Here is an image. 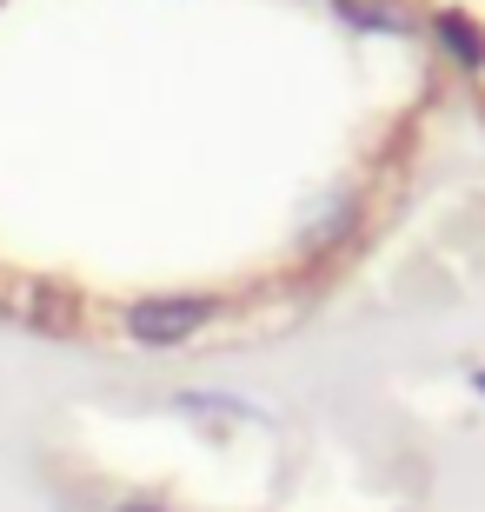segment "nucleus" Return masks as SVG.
<instances>
[{
    "label": "nucleus",
    "instance_id": "1",
    "mask_svg": "<svg viewBox=\"0 0 485 512\" xmlns=\"http://www.w3.org/2000/svg\"><path fill=\"white\" fill-rule=\"evenodd\" d=\"M406 14L439 54V74L459 80L485 114V0H406Z\"/></svg>",
    "mask_w": 485,
    "mask_h": 512
}]
</instances>
